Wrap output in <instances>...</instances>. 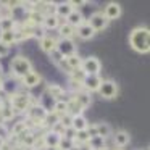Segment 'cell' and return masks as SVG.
Here are the masks:
<instances>
[{"instance_id":"cell-1","label":"cell","mask_w":150,"mask_h":150,"mask_svg":"<svg viewBox=\"0 0 150 150\" xmlns=\"http://www.w3.org/2000/svg\"><path fill=\"white\" fill-rule=\"evenodd\" d=\"M129 44L136 52L147 53L150 50V31L147 28H134L129 34Z\"/></svg>"},{"instance_id":"cell-2","label":"cell","mask_w":150,"mask_h":150,"mask_svg":"<svg viewBox=\"0 0 150 150\" xmlns=\"http://www.w3.org/2000/svg\"><path fill=\"white\" fill-rule=\"evenodd\" d=\"M11 71L18 78H24L29 71H33L31 62L28 58H24V57H16V58L11 60Z\"/></svg>"},{"instance_id":"cell-3","label":"cell","mask_w":150,"mask_h":150,"mask_svg":"<svg viewBox=\"0 0 150 150\" xmlns=\"http://www.w3.org/2000/svg\"><path fill=\"white\" fill-rule=\"evenodd\" d=\"M11 102V110L15 113H23L29 108V95L24 94H13L10 98Z\"/></svg>"},{"instance_id":"cell-4","label":"cell","mask_w":150,"mask_h":150,"mask_svg":"<svg viewBox=\"0 0 150 150\" xmlns=\"http://www.w3.org/2000/svg\"><path fill=\"white\" fill-rule=\"evenodd\" d=\"M97 92L100 94V97L107 98V100H111L118 94V86L115 81H102V84H100Z\"/></svg>"},{"instance_id":"cell-5","label":"cell","mask_w":150,"mask_h":150,"mask_svg":"<svg viewBox=\"0 0 150 150\" xmlns=\"http://www.w3.org/2000/svg\"><path fill=\"white\" fill-rule=\"evenodd\" d=\"M87 24L95 31V33H97V31H103L105 28L108 26V20L105 18V15L102 13V11H97V13L91 15V18H89Z\"/></svg>"},{"instance_id":"cell-6","label":"cell","mask_w":150,"mask_h":150,"mask_svg":"<svg viewBox=\"0 0 150 150\" xmlns=\"http://www.w3.org/2000/svg\"><path fill=\"white\" fill-rule=\"evenodd\" d=\"M100 68H102V65L98 62V58H95V57H89V58L82 60V63H81V69L86 74H98Z\"/></svg>"},{"instance_id":"cell-7","label":"cell","mask_w":150,"mask_h":150,"mask_svg":"<svg viewBox=\"0 0 150 150\" xmlns=\"http://www.w3.org/2000/svg\"><path fill=\"white\" fill-rule=\"evenodd\" d=\"M57 50H58L65 58H68V57H71V55H76V45L71 39L57 40Z\"/></svg>"},{"instance_id":"cell-8","label":"cell","mask_w":150,"mask_h":150,"mask_svg":"<svg viewBox=\"0 0 150 150\" xmlns=\"http://www.w3.org/2000/svg\"><path fill=\"white\" fill-rule=\"evenodd\" d=\"M102 81H103V79L98 74H86L84 81H82V86H84V89L87 92H95V91H98Z\"/></svg>"},{"instance_id":"cell-9","label":"cell","mask_w":150,"mask_h":150,"mask_svg":"<svg viewBox=\"0 0 150 150\" xmlns=\"http://www.w3.org/2000/svg\"><path fill=\"white\" fill-rule=\"evenodd\" d=\"M28 111H29V118H31V120H34L37 124H39V123L42 124L44 120H45V116H47V113H49L42 105H40V107H39V105H36V107H33V108H28Z\"/></svg>"},{"instance_id":"cell-10","label":"cell","mask_w":150,"mask_h":150,"mask_svg":"<svg viewBox=\"0 0 150 150\" xmlns=\"http://www.w3.org/2000/svg\"><path fill=\"white\" fill-rule=\"evenodd\" d=\"M73 100H74L76 103H78L79 107L84 110V108H87L89 105H91L92 97H91V94H89L87 91H78V92L74 94V97H73Z\"/></svg>"},{"instance_id":"cell-11","label":"cell","mask_w":150,"mask_h":150,"mask_svg":"<svg viewBox=\"0 0 150 150\" xmlns=\"http://www.w3.org/2000/svg\"><path fill=\"white\" fill-rule=\"evenodd\" d=\"M103 15H105V18H107L108 21H110V20H118V18L121 16V7H120V4H115V2L108 4L107 7H105Z\"/></svg>"},{"instance_id":"cell-12","label":"cell","mask_w":150,"mask_h":150,"mask_svg":"<svg viewBox=\"0 0 150 150\" xmlns=\"http://www.w3.org/2000/svg\"><path fill=\"white\" fill-rule=\"evenodd\" d=\"M73 10H74L73 2H65V4H60V5H57V8H55V16L57 18H68L69 15H71Z\"/></svg>"},{"instance_id":"cell-13","label":"cell","mask_w":150,"mask_h":150,"mask_svg":"<svg viewBox=\"0 0 150 150\" xmlns=\"http://www.w3.org/2000/svg\"><path fill=\"white\" fill-rule=\"evenodd\" d=\"M76 34H78L82 40H89V39H92V37H94L95 31L92 29V28L87 24V21H86V23H82L81 26L76 28Z\"/></svg>"},{"instance_id":"cell-14","label":"cell","mask_w":150,"mask_h":150,"mask_svg":"<svg viewBox=\"0 0 150 150\" xmlns=\"http://www.w3.org/2000/svg\"><path fill=\"white\" fill-rule=\"evenodd\" d=\"M66 23H68L69 26H73V28L76 29V28L81 26V24H82V23H86V21H84V16H82L81 11L73 10V11H71V15H69V16L66 18Z\"/></svg>"},{"instance_id":"cell-15","label":"cell","mask_w":150,"mask_h":150,"mask_svg":"<svg viewBox=\"0 0 150 150\" xmlns=\"http://www.w3.org/2000/svg\"><path fill=\"white\" fill-rule=\"evenodd\" d=\"M87 126H89V123H87V120H86L82 115H74L73 116V120H71V127L78 132V131H84V129H87Z\"/></svg>"},{"instance_id":"cell-16","label":"cell","mask_w":150,"mask_h":150,"mask_svg":"<svg viewBox=\"0 0 150 150\" xmlns=\"http://www.w3.org/2000/svg\"><path fill=\"white\" fill-rule=\"evenodd\" d=\"M40 49H42L44 52L50 53L52 50L57 49V39H53V37H50V36H44L42 39H40Z\"/></svg>"},{"instance_id":"cell-17","label":"cell","mask_w":150,"mask_h":150,"mask_svg":"<svg viewBox=\"0 0 150 150\" xmlns=\"http://www.w3.org/2000/svg\"><path fill=\"white\" fill-rule=\"evenodd\" d=\"M44 137V142H45V147H57L58 149V144H60V139H62V136L57 132H53V131H50V132H47Z\"/></svg>"},{"instance_id":"cell-18","label":"cell","mask_w":150,"mask_h":150,"mask_svg":"<svg viewBox=\"0 0 150 150\" xmlns=\"http://www.w3.org/2000/svg\"><path fill=\"white\" fill-rule=\"evenodd\" d=\"M39 82H40V76L37 74L36 71H29L23 78V84L26 86V87H36Z\"/></svg>"},{"instance_id":"cell-19","label":"cell","mask_w":150,"mask_h":150,"mask_svg":"<svg viewBox=\"0 0 150 150\" xmlns=\"http://www.w3.org/2000/svg\"><path fill=\"white\" fill-rule=\"evenodd\" d=\"M129 139H131V136L126 131H116L115 132V144H116V147H126L129 144Z\"/></svg>"},{"instance_id":"cell-20","label":"cell","mask_w":150,"mask_h":150,"mask_svg":"<svg viewBox=\"0 0 150 150\" xmlns=\"http://www.w3.org/2000/svg\"><path fill=\"white\" fill-rule=\"evenodd\" d=\"M47 94L57 102V100H62V97L65 95V91H63L60 86H57V84H50L49 87H47Z\"/></svg>"},{"instance_id":"cell-21","label":"cell","mask_w":150,"mask_h":150,"mask_svg":"<svg viewBox=\"0 0 150 150\" xmlns=\"http://www.w3.org/2000/svg\"><path fill=\"white\" fill-rule=\"evenodd\" d=\"M58 33L62 36V39H71L76 34V29L73 26H69L68 23H65V24H60L58 26Z\"/></svg>"},{"instance_id":"cell-22","label":"cell","mask_w":150,"mask_h":150,"mask_svg":"<svg viewBox=\"0 0 150 150\" xmlns=\"http://www.w3.org/2000/svg\"><path fill=\"white\" fill-rule=\"evenodd\" d=\"M87 145L91 147L92 150H105V139H102V137H91L87 142Z\"/></svg>"},{"instance_id":"cell-23","label":"cell","mask_w":150,"mask_h":150,"mask_svg":"<svg viewBox=\"0 0 150 150\" xmlns=\"http://www.w3.org/2000/svg\"><path fill=\"white\" fill-rule=\"evenodd\" d=\"M53 113L58 115V116H63V115L68 113V103L65 100H57L55 105H53Z\"/></svg>"},{"instance_id":"cell-24","label":"cell","mask_w":150,"mask_h":150,"mask_svg":"<svg viewBox=\"0 0 150 150\" xmlns=\"http://www.w3.org/2000/svg\"><path fill=\"white\" fill-rule=\"evenodd\" d=\"M16 23H15L13 18H5V20H0V33H5V31H15Z\"/></svg>"},{"instance_id":"cell-25","label":"cell","mask_w":150,"mask_h":150,"mask_svg":"<svg viewBox=\"0 0 150 150\" xmlns=\"http://www.w3.org/2000/svg\"><path fill=\"white\" fill-rule=\"evenodd\" d=\"M44 26L47 28V29H55V28L60 26V20L55 16V15H49V16L44 18Z\"/></svg>"},{"instance_id":"cell-26","label":"cell","mask_w":150,"mask_h":150,"mask_svg":"<svg viewBox=\"0 0 150 150\" xmlns=\"http://www.w3.org/2000/svg\"><path fill=\"white\" fill-rule=\"evenodd\" d=\"M0 42L5 44V45L10 47L13 42H16L15 40V31H5V33H0Z\"/></svg>"},{"instance_id":"cell-27","label":"cell","mask_w":150,"mask_h":150,"mask_svg":"<svg viewBox=\"0 0 150 150\" xmlns=\"http://www.w3.org/2000/svg\"><path fill=\"white\" fill-rule=\"evenodd\" d=\"M65 62H66V65L69 66V69H78V68H81V63H82V60L79 58L78 55H71V57H68V58H65Z\"/></svg>"},{"instance_id":"cell-28","label":"cell","mask_w":150,"mask_h":150,"mask_svg":"<svg viewBox=\"0 0 150 150\" xmlns=\"http://www.w3.org/2000/svg\"><path fill=\"white\" fill-rule=\"evenodd\" d=\"M97 132H98V137L107 139V137L111 136V127L107 123H100V124H97Z\"/></svg>"},{"instance_id":"cell-29","label":"cell","mask_w":150,"mask_h":150,"mask_svg":"<svg viewBox=\"0 0 150 150\" xmlns=\"http://www.w3.org/2000/svg\"><path fill=\"white\" fill-rule=\"evenodd\" d=\"M71 78H73V82H74V84H82V81H84V78H86V73L82 71L81 68L73 69V71H71Z\"/></svg>"},{"instance_id":"cell-30","label":"cell","mask_w":150,"mask_h":150,"mask_svg":"<svg viewBox=\"0 0 150 150\" xmlns=\"http://www.w3.org/2000/svg\"><path fill=\"white\" fill-rule=\"evenodd\" d=\"M28 129H29V127H28V124L24 123V121H21V123H16V124H15V127H13V134L20 137L21 134H24Z\"/></svg>"},{"instance_id":"cell-31","label":"cell","mask_w":150,"mask_h":150,"mask_svg":"<svg viewBox=\"0 0 150 150\" xmlns=\"http://www.w3.org/2000/svg\"><path fill=\"white\" fill-rule=\"evenodd\" d=\"M49 55H50V58H52V62L55 63V65H60V63H62L63 60H65V57H63L57 49H55V50H52V52H50Z\"/></svg>"},{"instance_id":"cell-32","label":"cell","mask_w":150,"mask_h":150,"mask_svg":"<svg viewBox=\"0 0 150 150\" xmlns=\"http://www.w3.org/2000/svg\"><path fill=\"white\" fill-rule=\"evenodd\" d=\"M15 115V111L11 110V108H4V110L0 111V116H2V120H11Z\"/></svg>"},{"instance_id":"cell-33","label":"cell","mask_w":150,"mask_h":150,"mask_svg":"<svg viewBox=\"0 0 150 150\" xmlns=\"http://www.w3.org/2000/svg\"><path fill=\"white\" fill-rule=\"evenodd\" d=\"M8 53H10V47L0 42V58H4V57H7Z\"/></svg>"},{"instance_id":"cell-34","label":"cell","mask_w":150,"mask_h":150,"mask_svg":"<svg viewBox=\"0 0 150 150\" xmlns=\"http://www.w3.org/2000/svg\"><path fill=\"white\" fill-rule=\"evenodd\" d=\"M87 132L91 137H97L98 132H97V124H92V126H87Z\"/></svg>"},{"instance_id":"cell-35","label":"cell","mask_w":150,"mask_h":150,"mask_svg":"<svg viewBox=\"0 0 150 150\" xmlns=\"http://www.w3.org/2000/svg\"><path fill=\"white\" fill-rule=\"evenodd\" d=\"M44 150H58V149H57V147H45Z\"/></svg>"},{"instance_id":"cell-36","label":"cell","mask_w":150,"mask_h":150,"mask_svg":"<svg viewBox=\"0 0 150 150\" xmlns=\"http://www.w3.org/2000/svg\"><path fill=\"white\" fill-rule=\"evenodd\" d=\"M4 147V139H2V136H0V149Z\"/></svg>"},{"instance_id":"cell-37","label":"cell","mask_w":150,"mask_h":150,"mask_svg":"<svg viewBox=\"0 0 150 150\" xmlns=\"http://www.w3.org/2000/svg\"><path fill=\"white\" fill-rule=\"evenodd\" d=\"M111 150H123V149H111Z\"/></svg>"},{"instance_id":"cell-38","label":"cell","mask_w":150,"mask_h":150,"mask_svg":"<svg viewBox=\"0 0 150 150\" xmlns=\"http://www.w3.org/2000/svg\"><path fill=\"white\" fill-rule=\"evenodd\" d=\"M0 20H2V16H0Z\"/></svg>"}]
</instances>
